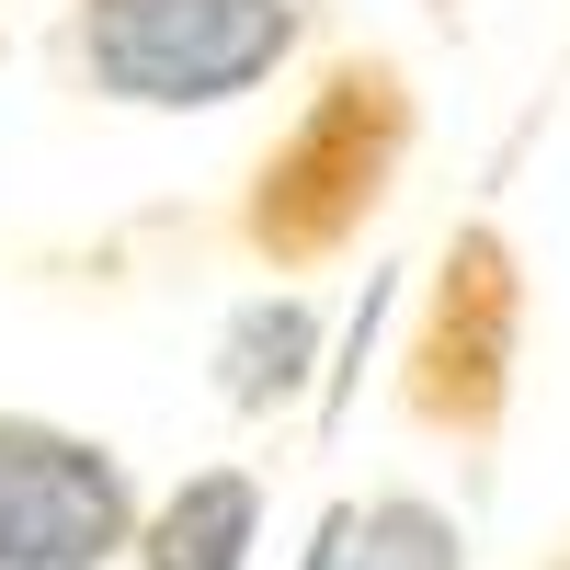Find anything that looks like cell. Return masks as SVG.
<instances>
[{
    "label": "cell",
    "mask_w": 570,
    "mask_h": 570,
    "mask_svg": "<svg viewBox=\"0 0 570 570\" xmlns=\"http://www.w3.org/2000/svg\"><path fill=\"white\" fill-rule=\"evenodd\" d=\"M126 468L58 434V422H0V570H104L126 559Z\"/></svg>",
    "instance_id": "cell-4"
},
{
    "label": "cell",
    "mask_w": 570,
    "mask_h": 570,
    "mask_svg": "<svg viewBox=\"0 0 570 570\" xmlns=\"http://www.w3.org/2000/svg\"><path fill=\"white\" fill-rule=\"evenodd\" d=\"M252 537H263L252 468H206V480H183L149 525H126L137 570H252Z\"/></svg>",
    "instance_id": "cell-5"
},
{
    "label": "cell",
    "mask_w": 570,
    "mask_h": 570,
    "mask_svg": "<svg viewBox=\"0 0 570 570\" xmlns=\"http://www.w3.org/2000/svg\"><path fill=\"white\" fill-rule=\"evenodd\" d=\"M513 320H525V274H513L502 228H456L434 308H422V343H411V376H400L411 422L480 445L502 422V389H513Z\"/></svg>",
    "instance_id": "cell-3"
},
{
    "label": "cell",
    "mask_w": 570,
    "mask_h": 570,
    "mask_svg": "<svg viewBox=\"0 0 570 570\" xmlns=\"http://www.w3.org/2000/svg\"><path fill=\"white\" fill-rule=\"evenodd\" d=\"M343 570H468V548H456V525L434 502L389 491L365 525H343Z\"/></svg>",
    "instance_id": "cell-6"
},
{
    "label": "cell",
    "mask_w": 570,
    "mask_h": 570,
    "mask_svg": "<svg viewBox=\"0 0 570 570\" xmlns=\"http://www.w3.org/2000/svg\"><path fill=\"white\" fill-rule=\"evenodd\" d=\"M308 35V0H80V80L137 115H206L263 91Z\"/></svg>",
    "instance_id": "cell-1"
},
{
    "label": "cell",
    "mask_w": 570,
    "mask_h": 570,
    "mask_svg": "<svg viewBox=\"0 0 570 570\" xmlns=\"http://www.w3.org/2000/svg\"><path fill=\"white\" fill-rule=\"evenodd\" d=\"M411 149V91L389 58H354L320 80V104L274 137V160L252 183V252L263 263H320L343 252L354 228L376 217V195H389V171Z\"/></svg>",
    "instance_id": "cell-2"
},
{
    "label": "cell",
    "mask_w": 570,
    "mask_h": 570,
    "mask_svg": "<svg viewBox=\"0 0 570 570\" xmlns=\"http://www.w3.org/2000/svg\"><path fill=\"white\" fill-rule=\"evenodd\" d=\"M308 343H320V331H308V308H252L240 331H228V400H240V411L285 400V389L308 376Z\"/></svg>",
    "instance_id": "cell-7"
}]
</instances>
